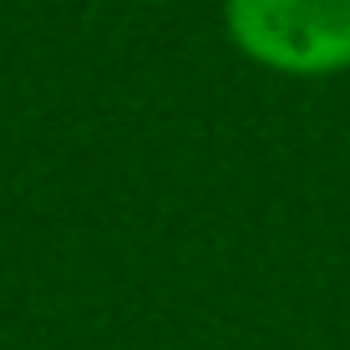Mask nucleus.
Instances as JSON below:
<instances>
[{
	"label": "nucleus",
	"mask_w": 350,
	"mask_h": 350,
	"mask_svg": "<svg viewBox=\"0 0 350 350\" xmlns=\"http://www.w3.org/2000/svg\"><path fill=\"white\" fill-rule=\"evenodd\" d=\"M228 41L284 77L350 66V0H224Z\"/></svg>",
	"instance_id": "obj_1"
}]
</instances>
